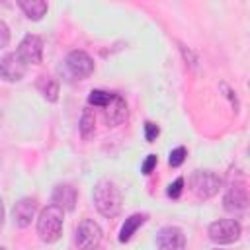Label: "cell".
<instances>
[{
	"label": "cell",
	"instance_id": "25",
	"mask_svg": "<svg viewBox=\"0 0 250 250\" xmlns=\"http://www.w3.org/2000/svg\"><path fill=\"white\" fill-rule=\"evenodd\" d=\"M215 250H223V248H215Z\"/></svg>",
	"mask_w": 250,
	"mask_h": 250
},
{
	"label": "cell",
	"instance_id": "14",
	"mask_svg": "<svg viewBox=\"0 0 250 250\" xmlns=\"http://www.w3.org/2000/svg\"><path fill=\"white\" fill-rule=\"evenodd\" d=\"M148 215L146 213H133L125 219V223L121 225V230H119V242H129L133 238V234L137 232L139 227H143L146 223Z\"/></svg>",
	"mask_w": 250,
	"mask_h": 250
},
{
	"label": "cell",
	"instance_id": "2",
	"mask_svg": "<svg viewBox=\"0 0 250 250\" xmlns=\"http://www.w3.org/2000/svg\"><path fill=\"white\" fill-rule=\"evenodd\" d=\"M62 221H64V211L55 203L47 205L37 217V234H39V238L47 244L57 242L62 234Z\"/></svg>",
	"mask_w": 250,
	"mask_h": 250
},
{
	"label": "cell",
	"instance_id": "11",
	"mask_svg": "<svg viewBox=\"0 0 250 250\" xmlns=\"http://www.w3.org/2000/svg\"><path fill=\"white\" fill-rule=\"evenodd\" d=\"M35 211H37V201H35L33 197H23V199H20V201L14 205V211H12L14 223H16L18 227H21V229L29 227V225H31V219L35 217Z\"/></svg>",
	"mask_w": 250,
	"mask_h": 250
},
{
	"label": "cell",
	"instance_id": "15",
	"mask_svg": "<svg viewBox=\"0 0 250 250\" xmlns=\"http://www.w3.org/2000/svg\"><path fill=\"white\" fill-rule=\"evenodd\" d=\"M18 6L33 21H39L47 14V10H49V4L45 0H18Z\"/></svg>",
	"mask_w": 250,
	"mask_h": 250
},
{
	"label": "cell",
	"instance_id": "13",
	"mask_svg": "<svg viewBox=\"0 0 250 250\" xmlns=\"http://www.w3.org/2000/svg\"><path fill=\"white\" fill-rule=\"evenodd\" d=\"M248 203H250L248 193H246L242 188H230V189L225 193V197H223V207H225V211H229V213L242 211V209L248 207Z\"/></svg>",
	"mask_w": 250,
	"mask_h": 250
},
{
	"label": "cell",
	"instance_id": "16",
	"mask_svg": "<svg viewBox=\"0 0 250 250\" xmlns=\"http://www.w3.org/2000/svg\"><path fill=\"white\" fill-rule=\"evenodd\" d=\"M37 90L41 92V96L47 100V102H57L59 100V82L53 78V76H39L37 82H35Z\"/></svg>",
	"mask_w": 250,
	"mask_h": 250
},
{
	"label": "cell",
	"instance_id": "21",
	"mask_svg": "<svg viewBox=\"0 0 250 250\" xmlns=\"http://www.w3.org/2000/svg\"><path fill=\"white\" fill-rule=\"evenodd\" d=\"M158 135H160L158 125H156V123H152V121H146V123H145V139H146L148 143H152Z\"/></svg>",
	"mask_w": 250,
	"mask_h": 250
},
{
	"label": "cell",
	"instance_id": "9",
	"mask_svg": "<svg viewBox=\"0 0 250 250\" xmlns=\"http://www.w3.org/2000/svg\"><path fill=\"white\" fill-rule=\"evenodd\" d=\"M0 74L6 82H18L25 74V62L18 57V53H8L0 59Z\"/></svg>",
	"mask_w": 250,
	"mask_h": 250
},
{
	"label": "cell",
	"instance_id": "7",
	"mask_svg": "<svg viewBox=\"0 0 250 250\" xmlns=\"http://www.w3.org/2000/svg\"><path fill=\"white\" fill-rule=\"evenodd\" d=\"M66 68L74 78H88L94 72V61L86 51H70L66 57Z\"/></svg>",
	"mask_w": 250,
	"mask_h": 250
},
{
	"label": "cell",
	"instance_id": "18",
	"mask_svg": "<svg viewBox=\"0 0 250 250\" xmlns=\"http://www.w3.org/2000/svg\"><path fill=\"white\" fill-rule=\"evenodd\" d=\"M113 92H105V90H92L88 96V104L94 107H105L111 100H113Z\"/></svg>",
	"mask_w": 250,
	"mask_h": 250
},
{
	"label": "cell",
	"instance_id": "20",
	"mask_svg": "<svg viewBox=\"0 0 250 250\" xmlns=\"http://www.w3.org/2000/svg\"><path fill=\"white\" fill-rule=\"evenodd\" d=\"M182 189H184V178H176V180H174V182L168 186L166 193H168V197L178 199V197L182 195Z\"/></svg>",
	"mask_w": 250,
	"mask_h": 250
},
{
	"label": "cell",
	"instance_id": "22",
	"mask_svg": "<svg viewBox=\"0 0 250 250\" xmlns=\"http://www.w3.org/2000/svg\"><path fill=\"white\" fill-rule=\"evenodd\" d=\"M156 162H158L156 154H148V156H146V160H145V162H143V166H141L143 174H145V176H148V174L152 172V168L156 166Z\"/></svg>",
	"mask_w": 250,
	"mask_h": 250
},
{
	"label": "cell",
	"instance_id": "24",
	"mask_svg": "<svg viewBox=\"0 0 250 250\" xmlns=\"http://www.w3.org/2000/svg\"><path fill=\"white\" fill-rule=\"evenodd\" d=\"M248 156H250V146H248Z\"/></svg>",
	"mask_w": 250,
	"mask_h": 250
},
{
	"label": "cell",
	"instance_id": "1",
	"mask_svg": "<svg viewBox=\"0 0 250 250\" xmlns=\"http://www.w3.org/2000/svg\"><path fill=\"white\" fill-rule=\"evenodd\" d=\"M92 199H94V205H96L98 213L104 215L105 219L117 217L119 211H121V205H123L121 191L111 180H100L94 186Z\"/></svg>",
	"mask_w": 250,
	"mask_h": 250
},
{
	"label": "cell",
	"instance_id": "4",
	"mask_svg": "<svg viewBox=\"0 0 250 250\" xmlns=\"http://www.w3.org/2000/svg\"><path fill=\"white\" fill-rule=\"evenodd\" d=\"M209 238L215 244H230L234 240H238L240 236V225L234 219H219L215 223L209 225L207 229Z\"/></svg>",
	"mask_w": 250,
	"mask_h": 250
},
{
	"label": "cell",
	"instance_id": "3",
	"mask_svg": "<svg viewBox=\"0 0 250 250\" xmlns=\"http://www.w3.org/2000/svg\"><path fill=\"white\" fill-rule=\"evenodd\" d=\"M221 188V178L211 170H195L189 176V189L197 199L213 197Z\"/></svg>",
	"mask_w": 250,
	"mask_h": 250
},
{
	"label": "cell",
	"instance_id": "23",
	"mask_svg": "<svg viewBox=\"0 0 250 250\" xmlns=\"http://www.w3.org/2000/svg\"><path fill=\"white\" fill-rule=\"evenodd\" d=\"M8 39H10L8 25H6V21H0V47H6L8 45Z\"/></svg>",
	"mask_w": 250,
	"mask_h": 250
},
{
	"label": "cell",
	"instance_id": "10",
	"mask_svg": "<svg viewBox=\"0 0 250 250\" xmlns=\"http://www.w3.org/2000/svg\"><path fill=\"white\" fill-rule=\"evenodd\" d=\"M125 119H127V104L119 94H115L113 100L104 107V121L107 127H117Z\"/></svg>",
	"mask_w": 250,
	"mask_h": 250
},
{
	"label": "cell",
	"instance_id": "6",
	"mask_svg": "<svg viewBox=\"0 0 250 250\" xmlns=\"http://www.w3.org/2000/svg\"><path fill=\"white\" fill-rule=\"evenodd\" d=\"M18 57L25 64H39L43 59V39L39 35H25L18 45Z\"/></svg>",
	"mask_w": 250,
	"mask_h": 250
},
{
	"label": "cell",
	"instance_id": "19",
	"mask_svg": "<svg viewBox=\"0 0 250 250\" xmlns=\"http://www.w3.org/2000/svg\"><path fill=\"white\" fill-rule=\"evenodd\" d=\"M186 156H188V150H186L184 146H178V148H174V150L170 152V158H168V164H170L172 168H178V166H182V164H184V160H186Z\"/></svg>",
	"mask_w": 250,
	"mask_h": 250
},
{
	"label": "cell",
	"instance_id": "8",
	"mask_svg": "<svg viewBox=\"0 0 250 250\" xmlns=\"http://www.w3.org/2000/svg\"><path fill=\"white\" fill-rule=\"evenodd\" d=\"M158 250H184L186 248V234L178 227H162L156 234Z\"/></svg>",
	"mask_w": 250,
	"mask_h": 250
},
{
	"label": "cell",
	"instance_id": "17",
	"mask_svg": "<svg viewBox=\"0 0 250 250\" xmlns=\"http://www.w3.org/2000/svg\"><path fill=\"white\" fill-rule=\"evenodd\" d=\"M94 131H96V115L90 107H86L80 117V135H82V139L88 141L90 137H94Z\"/></svg>",
	"mask_w": 250,
	"mask_h": 250
},
{
	"label": "cell",
	"instance_id": "5",
	"mask_svg": "<svg viewBox=\"0 0 250 250\" xmlns=\"http://www.w3.org/2000/svg\"><path fill=\"white\" fill-rule=\"evenodd\" d=\"M102 242V229L92 219H82L76 227V244L80 250H96Z\"/></svg>",
	"mask_w": 250,
	"mask_h": 250
},
{
	"label": "cell",
	"instance_id": "12",
	"mask_svg": "<svg viewBox=\"0 0 250 250\" xmlns=\"http://www.w3.org/2000/svg\"><path fill=\"white\" fill-rule=\"evenodd\" d=\"M76 188L72 184H57L53 189V203L59 205L62 211H72L76 207Z\"/></svg>",
	"mask_w": 250,
	"mask_h": 250
}]
</instances>
